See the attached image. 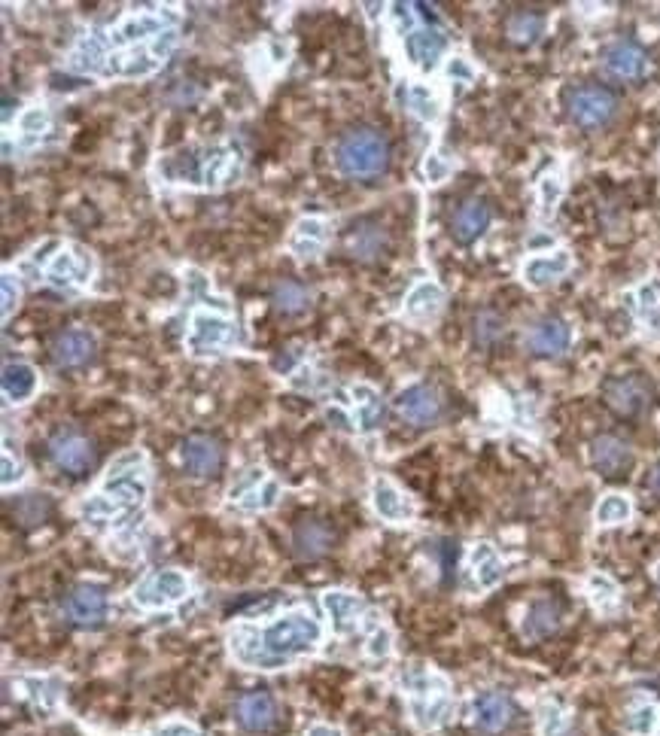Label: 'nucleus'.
I'll return each mask as SVG.
<instances>
[{
	"mask_svg": "<svg viewBox=\"0 0 660 736\" xmlns=\"http://www.w3.org/2000/svg\"><path fill=\"white\" fill-rule=\"evenodd\" d=\"M244 171V162H241V153L229 143H216V146H207V165H204V189H226L232 183H238Z\"/></svg>",
	"mask_w": 660,
	"mask_h": 736,
	"instance_id": "nucleus-13",
	"label": "nucleus"
},
{
	"mask_svg": "<svg viewBox=\"0 0 660 736\" xmlns=\"http://www.w3.org/2000/svg\"><path fill=\"white\" fill-rule=\"evenodd\" d=\"M472 721L484 733H499L511 721V703L499 691H481L472 700Z\"/></svg>",
	"mask_w": 660,
	"mask_h": 736,
	"instance_id": "nucleus-23",
	"label": "nucleus"
},
{
	"mask_svg": "<svg viewBox=\"0 0 660 736\" xmlns=\"http://www.w3.org/2000/svg\"><path fill=\"white\" fill-rule=\"evenodd\" d=\"M153 736H201V733L189 721H165L162 727L153 730Z\"/></svg>",
	"mask_w": 660,
	"mask_h": 736,
	"instance_id": "nucleus-51",
	"label": "nucleus"
},
{
	"mask_svg": "<svg viewBox=\"0 0 660 736\" xmlns=\"http://www.w3.org/2000/svg\"><path fill=\"white\" fill-rule=\"evenodd\" d=\"M64 615L77 627H98L107 615V597L95 584H80L64 603Z\"/></svg>",
	"mask_w": 660,
	"mask_h": 736,
	"instance_id": "nucleus-17",
	"label": "nucleus"
},
{
	"mask_svg": "<svg viewBox=\"0 0 660 736\" xmlns=\"http://www.w3.org/2000/svg\"><path fill=\"white\" fill-rule=\"evenodd\" d=\"M654 578H657V587H660V563H657V569H654Z\"/></svg>",
	"mask_w": 660,
	"mask_h": 736,
	"instance_id": "nucleus-55",
	"label": "nucleus"
},
{
	"mask_svg": "<svg viewBox=\"0 0 660 736\" xmlns=\"http://www.w3.org/2000/svg\"><path fill=\"white\" fill-rule=\"evenodd\" d=\"M49 131H52V116H49L46 107L34 104V107H28V110L19 116V134H22L25 146H37Z\"/></svg>",
	"mask_w": 660,
	"mask_h": 736,
	"instance_id": "nucleus-38",
	"label": "nucleus"
},
{
	"mask_svg": "<svg viewBox=\"0 0 660 736\" xmlns=\"http://www.w3.org/2000/svg\"><path fill=\"white\" fill-rule=\"evenodd\" d=\"M365 651H369V657H375V660H384L393 654V633L381 618H375L369 624V645H365Z\"/></svg>",
	"mask_w": 660,
	"mask_h": 736,
	"instance_id": "nucleus-41",
	"label": "nucleus"
},
{
	"mask_svg": "<svg viewBox=\"0 0 660 736\" xmlns=\"http://www.w3.org/2000/svg\"><path fill=\"white\" fill-rule=\"evenodd\" d=\"M660 718H657V709L651 703H639L630 715H627V730L633 736H651L657 730Z\"/></svg>",
	"mask_w": 660,
	"mask_h": 736,
	"instance_id": "nucleus-42",
	"label": "nucleus"
},
{
	"mask_svg": "<svg viewBox=\"0 0 660 736\" xmlns=\"http://www.w3.org/2000/svg\"><path fill=\"white\" fill-rule=\"evenodd\" d=\"M329 241V223L323 216H302L289 238V250L296 253V259H317L326 250Z\"/></svg>",
	"mask_w": 660,
	"mask_h": 736,
	"instance_id": "nucleus-22",
	"label": "nucleus"
},
{
	"mask_svg": "<svg viewBox=\"0 0 660 736\" xmlns=\"http://www.w3.org/2000/svg\"><path fill=\"white\" fill-rule=\"evenodd\" d=\"M445 77L460 83V86H472L475 77H478V70H475V64L466 55H451L448 64H445Z\"/></svg>",
	"mask_w": 660,
	"mask_h": 736,
	"instance_id": "nucleus-46",
	"label": "nucleus"
},
{
	"mask_svg": "<svg viewBox=\"0 0 660 736\" xmlns=\"http://www.w3.org/2000/svg\"><path fill=\"white\" fill-rule=\"evenodd\" d=\"M569 271H572V253L569 250H548V253L530 256L521 268V277L533 289H548L551 283H557Z\"/></svg>",
	"mask_w": 660,
	"mask_h": 736,
	"instance_id": "nucleus-16",
	"label": "nucleus"
},
{
	"mask_svg": "<svg viewBox=\"0 0 660 736\" xmlns=\"http://www.w3.org/2000/svg\"><path fill=\"white\" fill-rule=\"evenodd\" d=\"M557 627H560V609L554 603H548V600H539V603H533L527 609V618H524L521 630H524L527 639H542V636H548Z\"/></svg>",
	"mask_w": 660,
	"mask_h": 736,
	"instance_id": "nucleus-35",
	"label": "nucleus"
},
{
	"mask_svg": "<svg viewBox=\"0 0 660 736\" xmlns=\"http://www.w3.org/2000/svg\"><path fill=\"white\" fill-rule=\"evenodd\" d=\"M247 344V335L235 317L226 311H195L189 320V335H186V350L195 359L219 356Z\"/></svg>",
	"mask_w": 660,
	"mask_h": 736,
	"instance_id": "nucleus-5",
	"label": "nucleus"
},
{
	"mask_svg": "<svg viewBox=\"0 0 660 736\" xmlns=\"http://www.w3.org/2000/svg\"><path fill=\"white\" fill-rule=\"evenodd\" d=\"M454 174V162L445 156V153H438V150H432L426 159H423V177H426V183L429 186H438V183H445L448 177Z\"/></svg>",
	"mask_w": 660,
	"mask_h": 736,
	"instance_id": "nucleus-43",
	"label": "nucleus"
},
{
	"mask_svg": "<svg viewBox=\"0 0 660 736\" xmlns=\"http://www.w3.org/2000/svg\"><path fill=\"white\" fill-rule=\"evenodd\" d=\"M402 697L408 700V712L417 730H435L442 727L454 712V694L451 682L435 673L426 664H408L399 673Z\"/></svg>",
	"mask_w": 660,
	"mask_h": 736,
	"instance_id": "nucleus-4",
	"label": "nucleus"
},
{
	"mask_svg": "<svg viewBox=\"0 0 660 736\" xmlns=\"http://www.w3.org/2000/svg\"><path fill=\"white\" fill-rule=\"evenodd\" d=\"M177 28L162 34L159 40L146 46H128V49H107V52H89L73 46L70 55L64 58V67L73 73H89V77L101 80H140L156 73L168 55L177 49Z\"/></svg>",
	"mask_w": 660,
	"mask_h": 736,
	"instance_id": "nucleus-3",
	"label": "nucleus"
},
{
	"mask_svg": "<svg viewBox=\"0 0 660 736\" xmlns=\"http://www.w3.org/2000/svg\"><path fill=\"white\" fill-rule=\"evenodd\" d=\"M609 402L612 408H618L621 414H636L645 399H648V387L639 381V378H621V381H612L609 384Z\"/></svg>",
	"mask_w": 660,
	"mask_h": 736,
	"instance_id": "nucleus-34",
	"label": "nucleus"
},
{
	"mask_svg": "<svg viewBox=\"0 0 660 736\" xmlns=\"http://www.w3.org/2000/svg\"><path fill=\"white\" fill-rule=\"evenodd\" d=\"M0 387H4V399L10 405H22L28 402L37 387H40V375L31 362H7L4 365V378H0Z\"/></svg>",
	"mask_w": 660,
	"mask_h": 736,
	"instance_id": "nucleus-26",
	"label": "nucleus"
},
{
	"mask_svg": "<svg viewBox=\"0 0 660 736\" xmlns=\"http://www.w3.org/2000/svg\"><path fill=\"white\" fill-rule=\"evenodd\" d=\"M329 548V530L320 524H302L296 530V551L302 557H320Z\"/></svg>",
	"mask_w": 660,
	"mask_h": 736,
	"instance_id": "nucleus-39",
	"label": "nucleus"
},
{
	"mask_svg": "<svg viewBox=\"0 0 660 736\" xmlns=\"http://www.w3.org/2000/svg\"><path fill=\"white\" fill-rule=\"evenodd\" d=\"M393 22H396V28H399V34H402V40L414 31V28H420L417 25V19H414V10H411V4H393Z\"/></svg>",
	"mask_w": 660,
	"mask_h": 736,
	"instance_id": "nucleus-50",
	"label": "nucleus"
},
{
	"mask_svg": "<svg viewBox=\"0 0 660 736\" xmlns=\"http://www.w3.org/2000/svg\"><path fill=\"white\" fill-rule=\"evenodd\" d=\"M560 195H563V174L560 171H548L539 180V204H542V213H551L554 204L560 201Z\"/></svg>",
	"mask_w": 660,
	"mask_h": 736,
	"instance_id": "nucleus-45",
	"label": "nucleus"
},
{
	"mask_svg": "<svg viewBox=\"0 0 660 736\" xmlns=\"http://www.w3.org/2000/svg\"><path fill=\"white\" fill-rule=\"evenodd\" d=\"M591 463L600 475H621L633 463V451L615 435H600L591 445Z\"/></svg>",
	"mask_w": 660,
	"mask_h": 736,
	"instance_id": "nucleus-24",
	"label": "nucleus"
},
{
	"mask_svg": "<svg viewBox=\"0 0 660 736\" xmlns=\"http://www.w3.org/2000/svg\"><path fill=\"white\" fill-rule=\"evenodd\" d=\"M566 727V715H560V709L554 703H548L542 709V736H560Z\"/></svg>",
	"mask_w": 660,
	"mask_h": 736,
	"instance_id": "nucleus-48",
	"label": "nucleus"
},
{
	"mask_svg": "<svg viewBox=\"0 0 660 736\" xmlns=\"http://www.w3.org/2000/svg\"><path fill=\"white\" fill-rule=\"evenodd\" d=\"M405 55L417 70H435L442 55L448 52V37L438 28H414L405 40Z\"/></svg>",
	"mask_w": 660,
	"mask_h": 736,
	"instance_id": "nucleus-15",
	"label": "nucleus"
},
{
	"mask_svg": "<svg viewBox=\"0 0 660 736\" xmlns=\"http://www.w3.org/2000/svg\"><path fill=\"white\" fill-rule=\"evenodd\" d=\"M499 332H502V326H499V320H496L493 314L478 317V338H481V341H493Z\"/></svg>",
	"mask_w": 660,
	"mask_h": 736,
	"instance_id": "nucleus-52",
	"label": "nucleus"
},
{
	"mask_svg": "<svg viewBox=\"0 0 660 736\" xmlns=\"http://www.w3.org/2000/svg\"><path fill=\"white\" fill-rule=\"evenodd\" d=\"M594 518L600 527H618V524H627L633 518V502L630 496L624 493H606L597 508H594Z\"/></svg>",
	"mask_w": 660,
	"mask_h": 736,
	"instance_id": "nucleus-36",
	"label": "nucleus"
},
{
	"mask_svg": "<svg viewBox=\"0 0 660 736\" xmlns=\"http://www.w3.org/2000/svg\"><path fill=\"white\" fill-rule=\"evenodd\" d=\"M189 591H192V581L186 578V572H180V569H159V572H150V575H146L134 587L131 600L143 612H156V609L177 606L180 600L189 597Z\"/></svg>",
	"mask_w": 660,
	"mask_h": 736,
	"instance_id": "nucleus-7",
	"label": "nucleus"
},
{
	"mask_svg": "<svg viewBox=\"0 0 660 736\" xmlns=\"http://www.w3.org/2000/svg\"><path fill=\"white\" fill-rule=\"evenodd\" d=\"M651 490H654V493L660 496V466H657V469L651 472Z\"/></svg>",
	"mask_w": 660,
	"mask_h": 736,
	"instance_id": "nucleus-54",
	"label": "nucleus"
},
{
	"mask_svg": "<svg viewBox=\"0 0 660 736\" xmlns=\"http://www.w3.org/2000/svg\"><path fill=\"white\" fill-rule=\"evenodd\" d=\"M627 299H630V308H633L639 326L648 335H657L660 332V280H648V283L636 286Z\"/></svg>",
	"mask_w": 660,
	"mask_h": 736,
	"instance_id": "nucleus-30",
	"label": "nucleus"
},
{
	"mask_svg": "<svg viewBox=\"0 0 660 736\" xmlns=\"http://www.w3.org/2000/svg\"><path fill=\"white\" fill-rule=\"evenodd\" d=\"M372 508L387 524H411L414 521V502L405 490H399L390 478L372 481Z\"/></svg>",
	"mask_w": 660,
	"mask_h": 736,
	"instance_id": "nucleus-12",
	"label": "nucleus"
},
{
	"mask_svg": "<svg viewBox=\"0 0 660 736\" xmlns=\"http://www.w3.org/2000/svg\"><path fill=\"white\" fill-rule=\"evenodd\" d=\"M323 609H326L329 624H332V630L338 636H350V633L362 630L365 624H369L365 618H372L365 600L350 594V591H326L323 594Z\"/></svg>",
	"mask_w": 660,
	"mask_h": 736,
	"instance_id": "nucleus-10",
	"label": "nucleus"
},
{
	"mask_svg": "<svg viewBox=\"0 0 660 736\" xmlns=\"http://www.w3.org/2000/svg\"><path fill=\"white\" fill-rule=\"evenodd\" d=\"M615 95L597 86H584L578 92H572L569 98V113L578 125L584 128H597L603 122H609L615 116Z\"/></svg>",
	"mask_w": 660,
	"mask_h": 736,
	"instance_id": "nucleus-11",
	"label": "nucleus"
},
{
	"mask_svg": "<svg viewBox=\"0 0 660 736\" xmlns=\"http://www.w3.org/2000/svg\"><path fill=\"white\" fill-rule=\"evenodd\" d=\"M229 657L247 670H283L323 645V624L308 609H289L262 624H235L229 630Z\"/></svg>",
	"mask_w": 660,
	"mask_h": 736,
	"instance_id": "nucleus-1",
	"label": "nucleus"
},
{
	"mask_svg": "<svg viewBox=\"0 0 660 736\" xmlns=\"http://www.w3.org/2000/svg\"><path fill=\"white\" fill-rule=\"evenodd\" d=\"M49 451H52V463L58 469L70 472V475H80V472H86L92 466V445H89L83 435H77V432H61V435H55Z\"/></svg>",
	"mask_w": 660,
	"mask_h": 736,
	"instance_id": "nucleus-18",
	"label": "nucleus"
},
{
	"mask_svg": "<svg viewBox=\"0 0 660 736\" xmlns=\"http://www.w3.org/2000/svg\"><path fill=\"white\" fill-rule=\"evenodd\" d=\"M274 715H277V712H274V700H271L268 694H262V691L241 697L238 706H235L238 724H241L244 730H250V733L268 730V727L274 724Z\"/></svg>",
	"mask_w": 660,
	"mask_h": 736,
	"instance_id": "nucleus-31",
	"label": "nucleus"
},
{
	"mask_svg": "<svg viewBox=\"0 0 660 736\" xmlns=\"http://www.w3.org/2000/svg\"><path fill=\"white\" fill-rule=\"evenodd\" d=\"M274 305L283 314H299L308 308V292L299 283H280L274 292Z\"/></svg>",
	"mask_w": 660,
	"mask_h": 736,
	"instance_id": "nucleus-40",
	"label": "nucleus"
},
{
	"mask_svg": "<svg viewBox=\"0 0 660 736\" xmlns=\"http://www.w3.org/2000/svg\"><path fill=\"white\" fill-rule=\"evenodd\" d=\"M657 730H660V724H657Z\"/></svg>",
	"mask_w": 660,
	"mask_h": 736,
	"instance_id": "nucleus-56",
	"label": "nucleus"
},
{
	"mask_svg": "<svg viewBox=\"0 0 660 736\" xmlns=\"http://www.w3.org/2000/svg\"><path fill=\"white\" fill-rule=\"evenodd\" d=\"M405 107L420 122H438V119H442V98H438V92L432 86H426V83H411L405 89Z\"/></svg>",
	"mask_w": 660,
	"mask_h": 736,
	"instance_id": "nucleus-33",
	"label": "nucleus"
},
{
	"mask_svg": "<svg viewBox=\"0 0 660 736\" xmlns=\"http://www.w3.org/2000/svg\"><path fill=\"white\" fill-rule=\"evenodd\" d=\"M508 34H511V40H518V43H533L542 34V19L533 16V13H521V16H515L508 22Z\"/></svg>",
	"mask_w": 660,
	"mask_h": 736,
	"instance_id": "nucleus-44",
	"label": "nucleus"
},
{
	"mask_svg": "<svg viewBox=\"0 0 660 736\" xmlns=\"http://www.w3.org/2000/svg\"><path fill=\"white\" fill-rule=\"evenodd\" d=\"M92 353H95V335L89 329H67L55 338V347H52L55 362L64 368L86 365Z\"/></svg>",
	"mask_w": 660,
	"mask_h": 736,
	"instance_id": "nucleus-25",
	"label": "nucleus"
},
{
	"mask_svg": "<svg viewBox=\"0 0 660 736\" xmlns=\"http://www.w3.org/2000/svg\"><path fill=\"white\" fill-rule=\"evenodd\" d=\"M0 292H4V320H10L13 311L19 308V299H22V289H19V280L13 277V271H4V277H0Z\"/></svg>",
	"mask_w": 660,
	"mask_h": 736,
	"instance_id": "nucleus-47",
	"label": "nucleus"
},
{
	"mask_svg": "<svg viewBox=\"0 0 660 736\" xmlns=\"http://www.w3.org/2000/svg\"><path fill=\"white\" fill-rule=\"evenodd\" d=\"M219 460H223V457H219L216 441H213V438H204V435L189 438L186 445H183V451H180L183 469H186L189 475H195V478L213 475V472L219 469Z\"/></svg>",
	"mask_w": 660,
	"mask_h": 736,
	"instance_id": "nucleus-28",
	"label": "nucleus"
},
{
	"mask_svg": "<svg viewBox=\"0 0 660 736\" xmlns=\"http://www.w3.org/2000/svg\"><path fill=\"white\" fill-rule=\"evenodd\" d=\"M588 597H591L594 609H597V612H603V615L615 612V609H618V603H621V591H618V584H615L609 575H603V572H594V575L588 578Z\"/></svg>",
	"mask_w": 660,
	"mask_h": 736,
	"instance_id": "nucleus-37",
	"label": "nucleus"
},
{
	"mask_svg": "<svg viewBox=\"0 0 660 736\" xmlns=\"http://www.w3.org/2000/svg\"><path fill=\"white\" fill-rule=\"evenodd\" d=\"M387 156V140L372 128L350 131L335 146V165L344 177H375L387 168Z\"/></svg>",
	"mask_w": 660,
	"mask_h": 736,
	"instance_id": "nucleus-6",
	"label": "nucleus"
},
{
	"mask_svg": "<svg viewBox=\"0 0 660 736\" xmlns=\"http://www.w3.org/2000/svg\"><path fill=\"white\" fill-rule=\"evenodd\" d=\"M0 466H4V475H0V481H4V487H7V490L25 478V466H22V460H16L10 451H4V460H0Z\"/></svg>",
	"mask_w": 660,
	"mask_h": 736,
	"instance_id": "nucleus-49",
	"label": "nucleus"
},
{
	"mask_svg": "<svg viewBox=\"0 0 660 736\" xmlns=\"http://www.w3.org/2000/svg\"><path fill=\"white\" fill-rule=\"evenodd\" d=\"M43 277L55 289H86L95 277V256L80 244H61L43 265Z\"/></svg>",
	"mask_w": 660,
	"mask_h": 736,
	"instance_id": "nucleus-8",
	"label": "nucleus"
},
{
	"mask_svg": "<svg viewBox=\"0 0 660 736\" xmlns=\"http://www.w3.org/2000/svg\"><path fill=\"white\" fill-rule=\"evenodd\" d=\"M487 226H490V207L484 201H469L454 216V238L460 244H472L487 232Z\"/></svg>",
	"mask_w": 660,
	"mask_h": 736,
	"instance_id": "nucleus-32",
	"label": "nucleus"
},
{
	"mask_svg": "<svg viewBox=\"0 0 660 736\" xmlns=\"http://www.w3.org/2000/svg\"><path fill=\"white\" fill-rule=\"evenodd\" d=\"M469 569H472L475 584L481 587V591H490V587H496L505 578V563H502V557L496 554V548L490 542H475L472 545Z\"/></svg>",
	"mask_w": 660,
	"mask_h": 736,
	"instance_id": "nucleus-29",
	"label": "nucleus"
},
{
	"mask_svg": "<svg viewBox=\"0 0 660 736\" xmlns=\"http://www.w3.org/2000/svg\"><path fill=\"white\" fill-rule=\"evenodd\" d=\"M603 67L618 80H636V77H645L648 58L633 43H612L603 55Z\"/></svg>",
	"mask_w": 660,
	"mask_h": 736,
	"instance_id": "nucleus-27",
	"label": "nucleus"
},
{
	"mask_svg": "<svg viewBox=\"0 0 660 736\" xmlns=\"http://www.w3.org/2000/svg\"><path fill=\"white\" fill-rule=\"evenodd\" d=\"M445 308V289L438 286L435 280H420L411 286V292L405 296V317L411 323H429L432 317H438Z\"/></svg>",
	"mask_w": 660,
	"mask_h": 736,
	"instance_id": "nucleus-21",
	"label": "nucleus"
},
{
	"mask_svg": "<svg viewBox=\"0 0 660 736\" xmlns=\"http://www.w3.org/2000/svg\"><path fill=\"white\" fill-rule=\"evenodd\" d=\"M305 736H344V730L332 727V724H314V727H308Z\"/></svg>",
	"mask_w": 660,
	"mask_h": 736,
	"instance_id": "nucleus-53",
	"label": "nucleus"
},
{
	"mask_svg": "<svg viewBox=\"0 0 660 736\" xmlns=\"http://www.w3.org/2000/svg\"><path fill=\"white\" fill-rule=\"evenodd\" d=\"M524 341L539 356H560V353H566L572 335H569V326L560 317H542V320H536L527 329Z\"/></svg>",
	"mask_w": 660,
	"mask_h": 736,
	"instance_id": "nucleus-19",
	"label": "nucleus"
},
{
	"mask_svg": "<svg viewBox=\"0 0 660 736\" xmlns=\"http://www.w3.org/2000/svg\"><path fill=\"white\" fill-rule=\"evenodd\" d=\"M146 496H150V460L134 448L110 463L98 490L80 502V514L92 527L110 524L116 533H122L125 527L140 524Z\"/></svg>",
	"mask_w": 660,
	"mask_h": 736,
	"instance_id": "nucleus-2",
	"label": "nucleus"
},
{
	"mask_svg": "<svg viewBox=\"0 0 660 736\" xmlns=\"http://www.w3.org/2000/svg\"><path fill=\"white\" fill-rule=\"evenodd\" d=\"M283 487L280 481H274L262 466L247 469L229 490V499L241 508V511H268L277 505Z\"/></svg>",
	"mask_w": 660,
	"mask_h": 736,
	"instance_id": "nucleus-9",
	"label": "nucleus"
},
{
	"mask_svg": "<svg viewBox=\"0 0 660 736\" xmlns=\"http://www.w3.org/2000/svg\"><path fill=\"white\" fill-rule=\"evenodd\" d=\"M350 414L362 435H372L384 420V399L372 384H353L350 387Z\"/></svg>",
	"mask_w": 660,
	"mask_h": 736,
	"instance_id": "nucleus-20",
	"label": "nucleus"
},
{
	"mask_svg": "<svg viewBox=\"0 0 660 736\" xmlns=\"http://www.w3.org/2000/svg\"><path fill=\"white\" fill-rule=\"evenodd\" d=\"M396 411L414 426H429L442 414V399L426 384H411L396 396Z\"/></svg>",
	"mask_w": 660,
	"mask_h": 736,
	"instance_id": "nucleus-14",
	"label": "nucleus"
}]
</instances>
